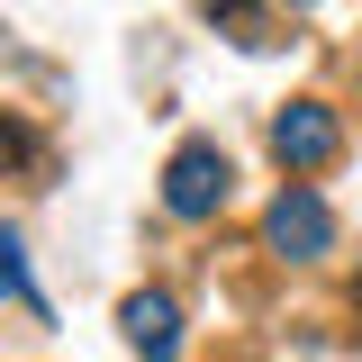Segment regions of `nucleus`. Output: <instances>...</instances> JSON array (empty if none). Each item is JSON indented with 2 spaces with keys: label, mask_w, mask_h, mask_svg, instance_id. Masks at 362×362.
<instances>
[{
  "label": "nucleus",
  "mask_w": 362,
  "mask_h": 362,
  "mask_svg": "<svg viewBox=\"0 0 362 362\" xmlns=\"http://www.w3.org/2000/svg\"><path fill=\"white\" fill-rule=\"evenodd\" d=\"M0 299H28V308H37V281H28V254H18V235H0Z\"/></svg>",
  "instance_id": "obj_7"
},
{
  "label": "nucleus",
  "mask_w": 362,
  "mask_h": 362,
  "mask_svg": "<svg viewBox=\"0 0 362 362\" xmlns=\"http://www.w3.org/2000/svg\"><path fill=\"white\" fill-rule=\"evenodd\" d=\"M118 326H127V344H136L145 362H173V354H181V308H173V290H127Z\"/></svg>",
  "instance_id": "obj_4"
},
{
  "label": "nucleus",
  "mask_w": 362,
  "mask_h": 362,
  "mask_svg": "<svg viewBox=\"0 0 362 362\" xmlns=\"http://www.w3.org/2000/svg\"><path fill=\"white\" fill-rule=\"evenodd\" d=\"M0 173H45V136L0 109Z\"/></svg>",
  "instance_id": "obj_5"
},
{
  "label": "nucleus",
  "mask_w": 362,
  "mask_h": 362,
  "mask_svg": "<svg viewBox=\"0 0 362 362\" xmlns=\"http://www.w3.org/2000/svg\"><path fill=\"white\" fill-rule=\"evenodd\" d=\"M263 235H272V254H290V263H317V254L335 245V209L317 199L308 181H290V190L263 209Z\"/></svg>",
  "instance_id": "obj_1"
},
{
  "label": "nucleus",
  "mask_w": 362,
  "mask_h": 362,
  "mask_svg": "<svg viewBox=\"0 0 362 362\" xmlns=\"http://www.w3.org/2000/svg\"><path fill=\"white\" fill-rule=\"evenodd\" d=\"M209 18H218V37H235V45H272V37H263V28H272L263 0H218Z\"/></svg>",
  "instance_id": "obj_6"
},
{
  "label": "nucleus",
  "mask_w": 362,
  "mask_h": 362,
  "mask_svg": "<svg viewBox=\"0 0 362 362\" xmlns=\"http://www.w3.org/2000/svg\"><path fill=\"white\" fill-rule=\"evenodd\" d=\"M163 209H173V218H218L226 209V154L209 136H190L173 163H163Z\"/></svg>",
  "instance_id": "obj_2"
},
{
  "label": "nucleus",
  "mask_w": 362,
  "mask_h": 362,
  "mask_svg": "<svg viewBox=\"0 0 362 362\" xmlns=\"http://www.w3.org/2000/svg\"><path fill=\"white\" fill-rule=\"evenodd\" d=\"M335 145H344V127H335V109H326V100H290V109L272 118V154H281L290 173L335 163Z\"/></svg>",
  "instance_id": "obj_3"
}]
</instances>
